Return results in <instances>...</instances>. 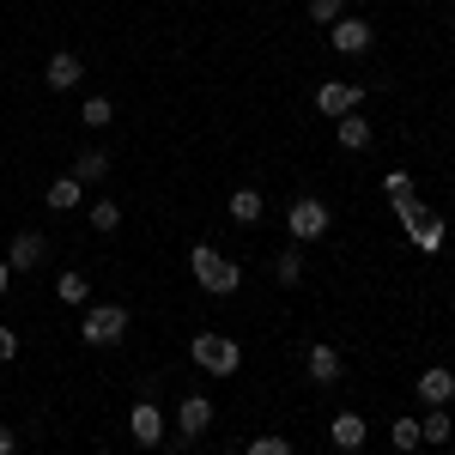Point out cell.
I'll list each match as a JSON object with an SVG mask.
<instances>
[{"label":"cell","mask_w":455,"mask_h":455,"mask_svg":"<svg viewBox=\"0 0 455 455\" xmlns=\"http://www.w3.org/2000/svg\"><path fill=\"white\" fill-rule=\"evenodd\" d=\"M188 274H195V285H201L207 298H231V291L243 285V267H237V261H225L212 243L188 249Z\"/></svg>","instance_id":"cell-1"},{"label":"cell","mask_w":455,"mask_h":455,"mask_svg":"<svg viewBox=\"0 0 455 455\" xmlns=\"http://www.w3.org/2000/svg\"><path fill=\"white\" fill-rule=\"evenodd\" d=\"M188 358H195L201 371H212V377H237V371H243V347H237L231 334H212V328L188 340Z\"/></svg>","instance_id":"cell-2"},{"label":"cell","mask_w":455,"mask_h":455,"mask_svg":"<svg viewBox=\"0 0 455 455\" xmlns=\"http://www.w3.org/2000/svg\"><path fill=\"white\" fill-rule=\"evenodd\" d=\"M285 231H291V243H315V237L334 231V212H328V201H315V195H298L291 212H285Z\"/></svg>","instance_id":"cell-3"},{"label":"cell","mask_w":455,"mask_h":455,"mask_svg":"<svg viewBox=\"0 0 455 455\" xmlns=\"http://www.w3.org/2000/svg\"><path fill=\"white\" fill-rule=\"evenodd\" d=\"M122 334H128V310L122 304H92L85 322H79V340L85 347H116Z\"/></svg>","instance_id":"cell-4"},{"label":"cell","mask_w":455,"mask_h":455,"mask_svg":"<svg viewBox=\"0 0 455 455\" xmlns=\"http://www.w3.org/2000/svg\"><path fill=\"white\" fill-rule=\"evenodd\" d=\"M164 431H171V419H164L152 401H134V407H128V437H134L140 450H158V443H164Z\"/></svg>","instance_id":"cell-5"},{"label":"cell","mask_w":455,"mask_h":455,"mask_svg":"<svg viewBox=\"0 0 455 455\" xmlns=\"http://www.w3.org/2000/svg\"><path fill=\"white\" fill-rule=\"evenodd\" d=\"M328 43H334L340 55H371L377 31H371V19H347V12H340V19L328 25Z\"/></svg>","instance_id":"cell-6"},{"label":"cell","mask_w":455,"mask_h":455,"mask_svg":"<svg viewBox=\"0 0 455 455\" xmlns=\"http://www.w3.org/2000/svg\"><path fill=\"white\" fill-rule=\"evenodd\" d=\"M176 437L182 443H195V437H207V425H212V401L207 395H182V407H176Z\"/></svg>","instance_id":"cell-7"},{"label":"cell","mask_w":455,"mask_h":455,"mask_svg":"<svg viewBox=\"0 0 455 455\" xmlns=\"http://www.w3.org/2000/svg\"><path fill=\"white\" fill-rule=\"evenodd\" d=\"M358 104H364V85H347V79L315 85V109H322V116H334V122H340V116H352Z\"/></svg>","instance_id":"cell-8"},{"label":"cell","mask_w":455,"mask_h":455,"mask_svg":"<svg viewBox=\"0 0 455 455\" xmlns=\"http://www.w3.org/2000/svg\"><path fill=\"white\" fill-rule=\"evenodd\" d=\"M49 261V237L43 231H12V255H6V267L12 274H36Z\"/></svg>","instance_id":"cell-9"},{"label":"cell","mask_w":455,"mask_h":455,"mask_svg":"<svg viewBox=\"0 0 455 455\" xmlns=\"http://www.w3.org/2000/svg\"><path fill=\"white\" fill-rule=\"evenodd\" d=\"M407 237H413V249H425V255H437V249L450 243V225H443V212H431L425 207L413 225H407Z\"/></svg>","instance_id":"cell-10"},{"label":"cell","mask_w":455,"mask_h":455,"mask_svg":"<svg viewBox=\"0 0 455 455\" xmlns=\"http://www.w3.org/2000/svg\"><path fill=\"white\" fill-rule=\"evenodd\" d=\"M43 79H49V92H73V85L85 79V61H79L73 49H55L49 68H43Z\"/></svg>","instance_id":"cell-11"},{"label":"cell","mask_w":455,"mask_h":455,"mask_svg":"<svg viewBox=\"0 0 455 455\" xmlns=\"http://www.w3.org/2000/svg\"><path fill=\"white\" fill-rule=\"evenodd\" d=\"M419 401L425 407H450L455 401V371H443V364H431V371H419Z\"/></svg>","instance_id":"cell-12"},{"label":"cell","mask_w":455,"mask_h":455,"mask_svg":"<svg viewBox=\"0 0 455 455\" xmlns=\"http://www.w3.org/2000/svg\"><path fill=\"white\" fill-rule=\"evenodd\" d=\"M304 371H310V383H322V388L340 383V352L328 347V340H315V347L304 352Z\"/></svg>","instance_id":"cell-13"},{"label":"cell","mask_w":455,"mask_h":455,"mask_svg":"<svg viewBox=\"0 0 455 455\" xmlns=\"http://www.w3.org/2000/svg\"><path fill=\"white\" fill-rule=\"evenodd\" d=\"M328 437H334V450H364L371 425H364V413H334L328 419Z\"/></svg>","instance_id":"cell-14"},{"label":"cell","mask_w":455,"mask_h":455,"mask_svg":"<svg viewBox=\"0 0 455 455\" xmlns=\"http://www.w3.org/2000/svg\"><path fill=\"white\" fill-rule=\"evenodd\" d=\"M225 212H231L237 225H255V219L267 212V201H261V188H255V182H243V188H231V201H225Z\"/></svg>","instance_id":"cell-15"},{"label":"cell","mask_w":455,"mask_h":455,"mask_svg":"<svg viewBox=\"0 0 455 455\" xmlns=\"http://www.w3.org/2000/svg\"><path fill=\"white\" fill-rule=\"evenodd\" d=\"M79 201H85V182H79V176H55V182H49V212H73L79 207Z\"/></svg>","instance_id":"cell-16"},{"label":"cell","mask_w":455,"mask_h":455,"mask_svg":"<svg viewBox=\"0 0 455 455\" xmlns=\"http://www.w3.org/2000/svg\"><path fill=\"white\" fill-rule=\"evenodd\" d=\"M419 437H425V443H437V450H443V443L455 437V419H450V407H425V419H419Z\"/></svg>","instance_id":"cell-17"},{"label":"cell","mask_w":455,"mask_h":455,"mask_svg":"<svg viewBox=\"0 0 455 455\" xmlns=\"http://www.w3.org/2000/svg\"><path fill=\"white\" fill-rule=\"evenodd\" d=\"M73 176H79V182H104L109 176V152L104 146H85V152L73 158Z\"/></svg>","instance_id":"cell-18"},{"label":"cell","mask_w":455,"mask_h":455,"mask_svg":"<svg viewBox=\"0 0 455 455\" xmlns=\"http://www.w3.org/2000/svg\"><path fill=\"white\" fill-rule=\"evenodd\" d=\"M371 140H377V128H371L358 109H352V116H340V146H347V152H364Z\"/></svg>","instance_id":"cell-19"},{"label":"cell","mask_w":455,"mask_h":455,"mask_svg":"<svg viewBox=\"0 0 455 455\" xmlns=\"http://www.w3.org/2000/svg\"><path fill=\"white\" fill-rule=\"evenodd\" d=\"M79 122H85V128H109V122H116V104L98 92V98H85V104H79Z\"/></svg>","instance_id":"cell-20"},{"label":"cell","mask_w":455,"mask_h":455,"mask_svg":"<svg viewBox=\"0 0 455 455\" xmlns=\"http://www.w3.org/2000/svg\"><path fill=\"white\" fill-rule=\"evenodd\" d=\"M55 298H61V304H85V298H92V280H85V274H61V280H55Z\"/></svg>","instance_id":"cell-21"},{"label":"cell","mask_w":455,"mask_h":455,"mask_svg":"<svg viewBox=\"0 0 455 455\" xmlns=\"http://www.w3.org/2000/svg\"><path fill=\"white\" fill-rule=\"evenodd\" d=\"M274 280H280V285H298V280H304V255H298V249H285L280 261H274Z\"/></svg>","instance_id":"cell-22"},{"label":"cell","mask_w":455,"mask_h":455,"mask_svg":"<svg viewBox=\"0 0 455 455\" xmlns=\"http://www.w3.org/2000/svg\"><path fill=\"white\" fill-rule=\"evenodd\" d=\"M388 437H395V450H419V443H425L419 419H395V425H388Z\"/></svg>","instance_id":"cell-23"},{"label":"cell","mask_w":455,"mask_h":455,"mask_svg":"<svg viewBox=\"0 0 455 455\" xmlns=\"http://www.w3.org/2000/svg\"><path fill=\"white\" fill-rule=\"evenodd\" d=\"M122 225V207L116 201H92V231H116Z\"/></svg>","instance_id":"cell-24"},{"label":"cell","mask_w":455,"mask_h":455,"mask_svg":"<svg viewBox=\"0 0 455 455\" xmlns=\"http://www.w3.org/2000/svg\"><path fill=\"white\" fill-rule=\"evenodd\" d=\"M249 455H291V437H274V431H267V437L249 443Z\"/></svg>","instance_id":"cell-25"},{"label":"cell","mask_w":455,"mask_h":455,"mask_svg":"<svg viewBox=\"0 0 455 455\" xmlns=\"http://www.w3.org/2000/svg\"><path fill=\"white\" fill-rule=\"evenodd\" d=\"M383 195H388V201L413 195V176H407V171H388V176H383Z\"/></svg>","instance_id":"cell-26"},{"label":"cell","mask_w":455,"mask_h":455,"mask_svg":"<svg viewBox=\"0 0 455 455\" xmlns=\"http://www.w3.org/2000/svg\"><path fill=\"white\" fill-rule=\"evenodd\" d=\"M340 6H347V0H310V19H315V25H334Z\"/></svg>","instance_id":"cell-27"},{"label":"cell","mask_w":455,"mask_h":455,"mask_svg":"<svg viewBox=\"0 0 455 455\" xmlns=\"http://www.w3.org/2000/svg\"><path fill=\"white\" fill-rule=\"evenodd\" d=\"M6 358H19V334H12V328H0V364H6Z\"/></svg>","instance_id":"cell-28"},{"label":"cell","mask_w":455,"mask_h":455,"mask_svg":"<svg viewBox=\"0 0 455 455\" xmlns=\"http://www.w3.org/2000/svg\"><path fill=\"white\" fill-rule=\"evenodd\" d=\"M0 455H19V431L12 425H0Z\"/></svg>","instance_id":"cell-29"},{"label":"cell","mask_w":455,"mask_h":455,"mask_svg":"<svg viewBox=\"0 0 455 455\" xmlns=\"http://www.w3.org/2000/svg\"><path fill=\"white\" fill-rule=\"evenodd\" d=\"M6 285H12V267H6V261H0V291H6Z\"/></svg>","instance_id":"cell-30"},{"label":"cell","mask_w":455,"mask_h":455,"mask_svg":"<svg viewBox=\"0 0 455 455\" xmlns=\"http://www.w3.org/2000/svg\"><path fill=\"white\" fill-rule=\"evenodd\" d=\"M358 6H371V0H358Z\"/></svg>","instance_id":"cell-31"},{"label":"cell","mask_w":455,"mask_h":455,"mask_svg":"<svg viewBox=\"0 0 455 455\" xmlns=\"http://www.w3.org/2000/svg\"><path fill=\"white\" fill-rule=\"evenodd\" d=\"M450 201H455V188H450Z\"/></svg>","instance_id":"cell-32"},{"label":"cell","mask_w":455,"mask_h":455,"mask_svg":"<svg viewBox=\"0 0 455 455\" xmlns=\"http://www.w3.org/2000/svg\"><path fill=\"white\" fill-rule=\"evenodd\" d=\"M450 31H455V19H450Z\"/></svg>","instance_id":"cell-33"}]
</instances>
